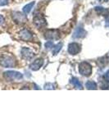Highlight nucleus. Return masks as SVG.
Instances as JSON below:
<instances>
[{"instance_id": "obj_1", "label": "nucleus", "mask_w": 109, "mask_h": 123, "mask_svg": "<svg viewBox=\"0 0 109 123\" xmlns=\"http://www.w3.org/2000/svg\"><path fill=\"white\" fill-rule=\"evenodd\" d=\"M17 64L16 58L12 55L10 54H4L0 57V65L6 68H10V67H14Z\"/></svg>"}, {"instance_id": "obj_2", "label": "nucleus", "mask_w": 109, "mask_h": 123, "mask_svg": "<svg viewBox=\"0 0 109 123\" xmlns=\"http://www.w3.org/2000/svg\"><path fill=\"white\" fill-rule=\"evenodd\" d=\"M3 77L7 81H20L23 79V75L19 71H7L3 73Z\"/></svg>"}, {"instance_id": "obj_3", "label": "nucleus", "mask_w": 109, "mask_h": 123, "mask_svg": "<svg viewBox=\"0 0 109 123\" xmlns=\"http://www.w3.org/2000/svg\"><path fill=\"white\" fill-rule=\"evenodd\" d=\"M79 72L83 76H90L92 74V66L88 62H82L79 65Z\"/></svg>"}, {"instance_id": "obj_4", "label": "nucleus", "mask_w": 109, "mask_h": 123, "mask_svg": "<svg viewBox=\"0 0 109 123\" xmlns=\"http://www.w3.org/2000/svg\"><path fill=\"white\" fill-rule=\"evenodd\" d=\"M60 32L58 30H48L44 34V38L48 40H56L60 39Z\"/></svg>"}, {"instance_id": "obj_5", "label": "nucleus", "mask_w": 109, "mask_h": 123, "mask_svg": "<svg viewBox=\"0 0 109 123\" xmlns=\"http://www.w3.org/2000/svg\"><path fill=\"white\" fill-rule=\"evenodd\" d=\"M67 51L71 55H76L81 51V45L78 43H71L68 45Z\"/></svg>"}, {"instance_id": "obj_6", "label": "nucleus", "mask_w": 109, "mask_h": 123, "mask_svg": "<svg viewBox=\"0 0 109 123\" xmlns=\"http://www.w3.org/2000/svg\"><path fill=\"white\" fill-rule=\"evenodd\" d=\"M33 21L35 26L39 29L46 26V25H47L46 20L43 18V17H42V16H35V17H34Z\"/></svg>"}, {"instance_id": "obj_7", "label": "nucleus", "mask_w": 109, "mask_h": 123, "mask_svg": "<svg viewBox=\"0 0 109 123\" xmlns=\"http://www.w3.org/2000/svg\"><path fill=\"white\" fill-rule=\"evenodd\" d=\"M21 54L22 58L25 59V60H30L35 57V53L28 48H22L21 50Z\"/></svg>"}, {"instance_id": "obj_8", "label": "nucleus", "mask_w": 109, "mask_h": 123, "mask_svg": "<svg viewBox=\"0 0 109 123\" xmlns=\"http://www.w3.org/2000/svg\"><path fill=\"white\" fill-rule=\"evenodd\" d=\"M12 18L17 23H24L26 21V17L25 15L22 13L19 12H12Z\"/></svg>"}, {"instance_id": "obj_9", "label": "nucleus", "mask_w": 109, "mask_h": 123, "mask_svg": "<svg viewBox=\"0 0 109 123\" xmlns=\"http://www.w3.org/2000/svg\"><path fill=\"white\" fill-rule=\"evenodd\" d=\"M86 31L83 27L79 26L77 27L76 30L75 31L74 34H73V38L74 39H82L86 35Z\"/></svg>"}, {"instance_id": "obj_10", "label": "nucleus", "mask_w": 109, "mask_h": 123, "mask_svg": "<svg viewBox=\"0 0 109 123\" xmlns=\"http://www.w3.org/2000/svg\"><path fill=\"white\" fill-rule=\"evenodd\" d=\"M19 35H20V38L24 41H30L32 39V34L26 29L21 30L19 33Z\"/></svg>"}, {"instance_id": "obj_11", "label": "nucleus", "mask_w": 109, "mask_h": 123, "mask_svg": "<svg viewBox=\"0 0 109 123\" xmlns=\"http://www.w3.org/2000/svg\"><path fill=\"white\" fill-rule=\"evenodd\" d=\"M43 65V58H37L30 65V68L32 71H38L41 67Z\"/></svg>"}, {"instance_id": "obj_12", "label": "nucleus", "mask_w": 109, "mask_h": 123, "mask_svg": "<svg viewBox=\"0 0 109 123\" xmlns=\"http://www.w3.org/2000/svg\"><path fill=\"white\" fill-rule=\"evenodd\" d=\"M35 2H31V3H28V4L25 5V6H24V7H23V9H22L24 14H25V15L29 14V13L30 12L31 10H32L33 7L35 6Z\"/></svg>"}, {"instance_id": "obj_13", "label": "nucleus", "mask_w": 109, "mask_h": 123, "mask_svg": "<svg viewBox=\"0 0 109 123\" xmlns=\"http://www.w3.org/2000/svg\"><path fill=\"white\" fill-rule=\"evenodd\" d=\"M71 83L74 85L75 87H76L77 90H82V89H83L82 84H81V83L80 82V80H79L77 78H76V77H73V78L71 79Z\"/></svg>"}, {"instance_id": "obj_14", "label": "nucleus", "mask_w": 109, "mask_h": 123, "mask_svg": "<svg viewBox=\"0 0 109 123\" xmlns=\"http://www.w3.org/2000/svg\"><path fill=\"white\" fill-rule=\"evenodd\" d=\"M85 87L87 90H97V84L93 80L87 81L85 84Z\"/></svg>"}, {"instance_id": "obj_15", "label": "nucleus", "mask_w": 109, "mask_h": 123, "mask_svg": "<svg viewBox=\"0 0 109 123\" xmlns=\"http://www.w3.org/2000/svg\"><path fill=\"white\" fill-rule=\"evenodd\" d=\"M62 43H58L57 45L53 46V55L57 54V53L60 52V50L62 49Z\"/></svg>"}, {"instance_id": "obj_16", "label": "nucleus", "mask_w": 109, "mask_h": 123, "mask_svg": "<svg viewBox=\"0 0 109 123\" xmlns=\"http://www.w3.org/2000/svg\"><path fill=\"white\" fill-rule=\"evenodd\" d=\"M95 11L98 13L99 15H107L108 14V10L104 7H95Z\"/></svg>"}, {"instance_id": "obj_17", "label": "nucleus", "mask_w": 109, "mask_h": 123, "mask_svg": "<svg viewBox=\"0 0 109 123\" xmlns=\"http://www.w3.org/2000/svg\"><path fill=\"white\" fill-rule=\"evenodd\" d=\"M44 46H45V48H46V49L48 50V49H53V47L54 46V45H53V43L50 40V41H48V42L45 43Z\"/></svg>"}, {"instance_id": "obj_18", "label": "nucleus", "mask_w": 109, "mask_h": 123, "mask_svg": "<svg viewBox=\"0 0 109 123\" xmlns=\"http://www.w3.org/2000/svg\"><path fill=\"white\" fill-rule=\"evenodd\" d=\"M44 89L45 90H53L54 89V85L53 84H50V83H48L44 85Z\"/></svg>"}, {"instance_id": "obj_19", "label": "nucleus", "mask_w": 109, "mask_h": 123, "mask_svg": "<svg viewBox=\"0 0 109 123\" xmlns=\"http://www.w3.org/2000/svg\"><path fill=\"white\" fill-rule=\"evenodd\" d=\"M9 0H0V6H5L8 3Z\"/></svg>"}, {"instance_id": "obj_20", "label": "nucleus", "mask_w": 109, "mask_h": 123, "mask_svg": "<svg viewBox=\"0 0 109 123\" xmlns=\"http://www.w3.org/2000/svg\"><path fill=\"white\" fill-rule=\"evenodd\" d=\"M104 79L106 80L108 82H109V71H107L106 73H105V75H104Z\"/></svg>"}, {"instance_id": "obj_21", "label": "nucleus", "mask_w": 109, "mask_h": 123, "mask_svg": "<svg viewBox=\"0 0 109 123\" xmlns=\"http://www.w3.org/2000/svg\"><path fill=\"white\" fill-rule=\"evenodd\" d=\"M4 21H5L4 17H3L2 15H0V25H3V24L4 23Z\"/></svg>"}, {"instance_id": "obj_22", "label": "nucleus", "mask_w": 109, "mask_h": 123, "mask_svg": "<svg viewBox=\"0 0 109 123\" xmlns=\"http://www.w3.org/2000/svg\"><path fill=\"white\" fill-rule=\"evenodd\" d=\"M106 26L109 27V17L106 20Z\"/></svg>"}]
</instances>
